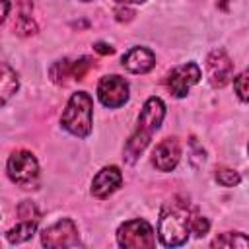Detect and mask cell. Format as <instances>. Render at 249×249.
<instances>
[{
	"label": "cell",
	"mask_w": 249,
	"mask_h": 249,
	"mask_svg": "<svg viewBox=\"0 0 249 249\" xmlns=\"http://www.w3.org/2000/svg\"><path fill=\"white\" fill-rule=\"evenodd\" d=\"M163 117H165V105H163V101L160 97H150L144 103L142 111H140V117H138V123H136L134 132L130 134V138L124 144V160L128 163H134L138 160V156L146 150V146L152 140V134L163 123Z\"/></svg>",
	"instance_id": "cell-1"
},
{
	"label": "cell",
	"mask_w": 249,
	"mask_h": 249,
	"mask_svg": "<svg viewBox=\"0 0 249 249\" xmlns=\"http://www.w3.org/2000/svg\"><path fill=\"white\" fill-rule=\"evenodd\" d=\"M191 233V210L185 202H169L161 208L158 235L165 247H179Z\"/></svg>",
	"instance_id": "cell-2"
},
{
	"label": "cell",
	"mask_w": 249,
	"mask_h": 249,
	"mask_svg": "<svg viewBox=\"0 0 249 249\" xmlns=\"http://www.w3.org/2000/svg\"><path fill=\"white\" fill-rule=\"evenodd\" d=\"M91 117H93V99L86 91H76L66 103L62 111L60 124L64 130L78 138H86L91 132Z\"/></svg>",
	"instance_id": "cell-3"
},
{
	"label": "cell",
	"mask_w": 249,
	"mask_h": 249,
	"mask_svg": "<svg viewBox=\"0 0 249 249\" xmlns=\"http://www.w3.org/2000/svg\"><path fill=\"white\" fill-rule=\"evenodd\" d=\"M6 171H8V177L23 189H35L37 183H39L37 158L27 150H16L8 158Z\"/></svg>",
	"instance_id": "cell-4"
},
{
	"label": "cell",
	"mask_w": 249,
	"mask_h": 249,
	"mask_svg": "<svg viewBox=\"0 0 249 249\" xmlns=\"http://www.w3.org/2000/svg\"><path fill=\"white\" fill-rule=\"evenodd\" d=\"M117 243L124 249H142V247H154L156 245V237H154V230L152 226L142 220H128L124 224L119 226L117 230Z\"/></svg>",
	"instance_id": "cell-5"
},
{
	"label": "cell",
	"mask_w": 249,
	"mask_h": 249,
	"mask_svg": "<svg viewBox=\"0 0 249 249\" xmlns=\"http://www.w3.org/2000/svg\"><path fill=\"white\" fill-rule=\"evenodd\" d=\"M97 97L109 109L123 107L128 101V82L119 74L103 76L97 84Z\"/></svg>",
	"instance_id": "cell-6"
},
{
	"label": "cell",
	"mask_w": 249,
	"mask_h": 249,
	"mask_svg": "<svg viewBox=\"0 0 249 249\" xmlns=\"http://www.w3.org/2000/svg\"><path fill=\"white\" fill-rule=\"evenodd\" d=\"M41 243L45 247H76L80 245L78 228L70 218H62L43 230Z\"/></svg>",
	"instance_id": "cell-7"
},
{
	"label": "cell",
	"mask_w": 249,
	"mask_h": 249,
	"mask_svg": "<svg viewBox=\"0 0 249 249\" xmlns=\"http://www.w3.org/2000/svg\"><path fill=\"white\" fill-rule=\"evenodd\" d=\"M200 68L195 62H187L181 66H175L167 78H165V86L167 89L175 95V97H185L189 93V89L200 80Z\"/></svg>",
	"instance_id": "cell-8"
},
{
	"label": "cell",
	"mask_w": 249,
	"mask_h": 249,
	"mask_svg": "<svg viewBox=\"0 0 249 249\" xmlns=\"http://www.w3.org/2000/svg\"><path fill=\"white\" fill-rule=\"evenodd\" d=\"M208 80L214 88H224L233 76V62L224 49H214L206 58Z\"/></svg>",
	"instance_id": "cell-9"
},
{
	"label": "cell",
	"mask_w": 249,
	"mask_h": 249,
	"mask_svg": "<svg viewBox=\"0 0 249 249\" xmlns=\"http://www.w3.org/2000/svg\"><path fill=\"white\" fill-rule=\"evenodd\" d=\"M181 160V144L177 138H163L152 154V163L160 171H171Z\"/></svg>",
	"instance_id": "cell-10"
},
{
	"label": "cell",
	"mask_w": 249,
	"mask_h": 249,
	"mask_svg": "<svg viewBox=\"0 0 249 249\" xmlns=\"http://www.w3.org/2000/svg\"><path fill=\"white\" fill-rule=\"evenodd\" d=\"M123 183V173L117 165H105L97 171V175L91 181V195L97 198H107L113 195Z\"/></svg>",
	"instance_id": "cell-11"
},
{
	"label": "cell",
	"mask_w": 249,
	"mask_h": 249,
	"mask_svg": "<svg viewBox=\"0 0 249 249\" xmlns=\"http://www.w3.org/2000/svg\"><path fill=\"white\" fill-rule=\"evenodd\" d=\"M123 66L132 74H146L156 66V56L146 47H132L123 54Z\"/></svg>",
	"instance_id": "cell-12"
},
{
	"label": "cell",
	"mask_w": 249,
	"mask_h": 249,
	"mask_svg": "<svg viewBox=\"0 0 249 249\" xmlns=\"http://www.w3.org/2000/svg\"><path fill=\"white\" fill-rule=\"evenodd\" d=\"M18 88H19V78L16 70L10 64L0 62V107L14 97Z\"/></svg>",
	"instance_id": "cell-13"
},
{
	"label": "cell",
	"mask_w": 249,
	"mask_h": 249,
	"mask_svg": "<svg viewBox=\"0 0 249 249\" xmlns=\"http://www.w3.org/2000/svg\"><path fill=\"white\" fill-rule=\"evenodd\" d=\"M35 230H37V222H35V220H23V222L18 224L16 228L8 230L6 237H8V241H10L12 245H16V243L27 241V239L35 233Z\"/></svg>",
	"instance_id": "cell-14"
},
{
	"label": "cell",
	"mask_w": 249,
	"mask_h": 249,
	"mask_svg": "<svg viewBox=\"0 0 249 249\" xmlns=\"http://www.w3.org/2000/svg\"><path fill=\"white\" fill-rule=\"evenodd\" d=\"M212 247H249V239L245 237V233L241 231H228L222 233L220 237H216L212 241Z\"/></svg>",
	"instance_id": "cell-15"
},
{
	"label": "cell",
	"mask_w": 249,
	"mask_h": 249,
	"mask_svg": "<svg viewBox=\"0 0 249 249\" xmlns=\"http://www.w3.org/2000/svg\"><path fill=\"white\" fill-rule=\"evenodd\" d=\"M214 177H216V181L222 187H235L241 181V175L235 169H230V167H218L216 173H214Z\"/></svg>",
	"instance_id": "cell-16"
},
{
	"label": "cell",
	"mask_w": 249,
	"mask_h": 249,
	"mask_svg": "<svg viewBox=\"0 0 249 249\" xmlns=\"http://www.w3.org/2000/svg\"><path fill=\"white\" fill-rule=\"evenodd\" d=\"M70 60H58L53 64L51 68V78L54 84H64L66 78H72V72H70Z\"/></svg>",
	"instance_id": "cell-17"
},
{
	"label": "cell",
	"mask_w": 249,
	"mask_h": 249,
	"mask_svg": "<svg viewBox=\"0 0 249 249\" xmlns=\"http://www.w3.org/2000/svg\"><path fill=\"white\" fill-rule=\"evenodd\" d=\"M93 66V62H91V58H88V56H82L80 60H76V62H72L70 64V72H72V78H76V80H82L86 74H88V70Z\"/></svg>",
	"instance_id": "cell-18"
},
{
	"label": "cell",
	"mask_w": 249,
	"mask_h": 249,
	"mask_svg": "<svg viewBox=\"0 0 249 249\" xmlns=\"http://www.w3.org/2000/svg\"><path fill=\"white\" fill-rule=\"evenodd\" d=\"M210 230V222L204 218V216H198V214H191V233L202 237L206 235Z\"/></svg>",
	"instance_id": "cell-19"
},
{
	"label": "cell",
	"mask_w": 249,
	"mask_h": 249,
	"mask_svg": "<svg viewBox=\"0 0 249 249\" xmlns=\"http://www.w3.org/2000/svg\"><path fill=\"white\" fill-rule=\"evenodd\" d=\"M18 216L23 218V220H35V222H39V210H37V206L31 200H23L18 206Z\"/></svg>",
	"instance_id": "cell-20"
},
{
	"label": "cell",
	"mask_w": 249,
	"mask_h": 249,
	"mask_svg": "<svg viewBox=\"0 0 249 249\" xmlns=\"http://www.w3.org/2000/svg\"><path fill=\"white\" fill-rule=\"evenodd\" d=\"M16 31L19 35H33L37 31V25H35V21L29 16H21L18 19V23H16Z\"/></svg>",
	"instance_id": "cell-21"
},
{
	"label": "cell",
	"mask_w": 249,
	"mask_h": 249,
	"mask_svg": "<svg viewBox=\"0 0 249 249\" xmlns=\"http://www.w3.org/2000/svg\"><path fill=\"white\" fill-rule=\"evenodd\" d=\"M233 89H235L237 97L245 103L247 101V72H241L239 76L233 78Z\"/></svg>",
	"instance_id": "cell-22"
},
{
	"label": "cell",
	"mask_w": 249,
	"mask_h": 249,
	"mask_svg": "<svg viewBox=\"0 0 249 249\" xmlns=\"http://www.w3.org/2000/svg\"><path fill=\"white\" fill-rule=\"evenodd\" d=\"M115 14H117V19H119V21H128V19H132V16H134V12L128 10V8H117Z\"/></svg>",
	"instance_id": "cell-23"
},
{
	"label": "cell",
	"mask_w": 249,
	"mask_h": 249,
	"mask_svg": "<svg viewBox=\"0 0 249 249\" xmlns=\"http://www.w3.org/2000/svg\"><path fill=\"white\" fill-rule=\"evenodd\" d=\"M93 49H95L99 54H113V47L107 45V43H95Z\"/></svg>",
	"instance_id": "cell-24"
},
{
	"label": "cell",
	"mask_w": 249,
	"mask_h": 249,
	"mask_svg": "<svg viewBox=\"0 0 249 249\" xmlns=\"http://www.w3.org/2000/svg\"><path fill=\"white\" fill-rule=\"evenodd\" d=\"M8 14H10V0H0V23L6 19Z\"/></svg>",
	"instance_id": "cell-25"
},
{
	"label": "cell",
	"mask_w": 249,
	"mask_h": 249,
	"mask_svg": "<svg viewBox=\"0 0 249 249\" xmlns=\"http://www.w3.org/2000/svg\"><path fill=\"white\" fill-rule=\"evenodd\" d=\"M82 2H89V0H82ZM121 4H142V2H146V0H119Z\"/></svg>",
	"instance_id": "cell-26"
},
{
	"label": "cell",
	"mask_w": 249,
	"mask_h": 249,
	"mask_svg": "<svg viewBox=\"0 0 249 249\" xmlns=\"http://www.w3.org/2000/svg\"><path fill=\"white\" fill-rule=\"evenodd\" d=\"M29 4H33V0H25V6H29Z\"/></svg>",
	"instance_id": "cell-27"
}]
</instances>
